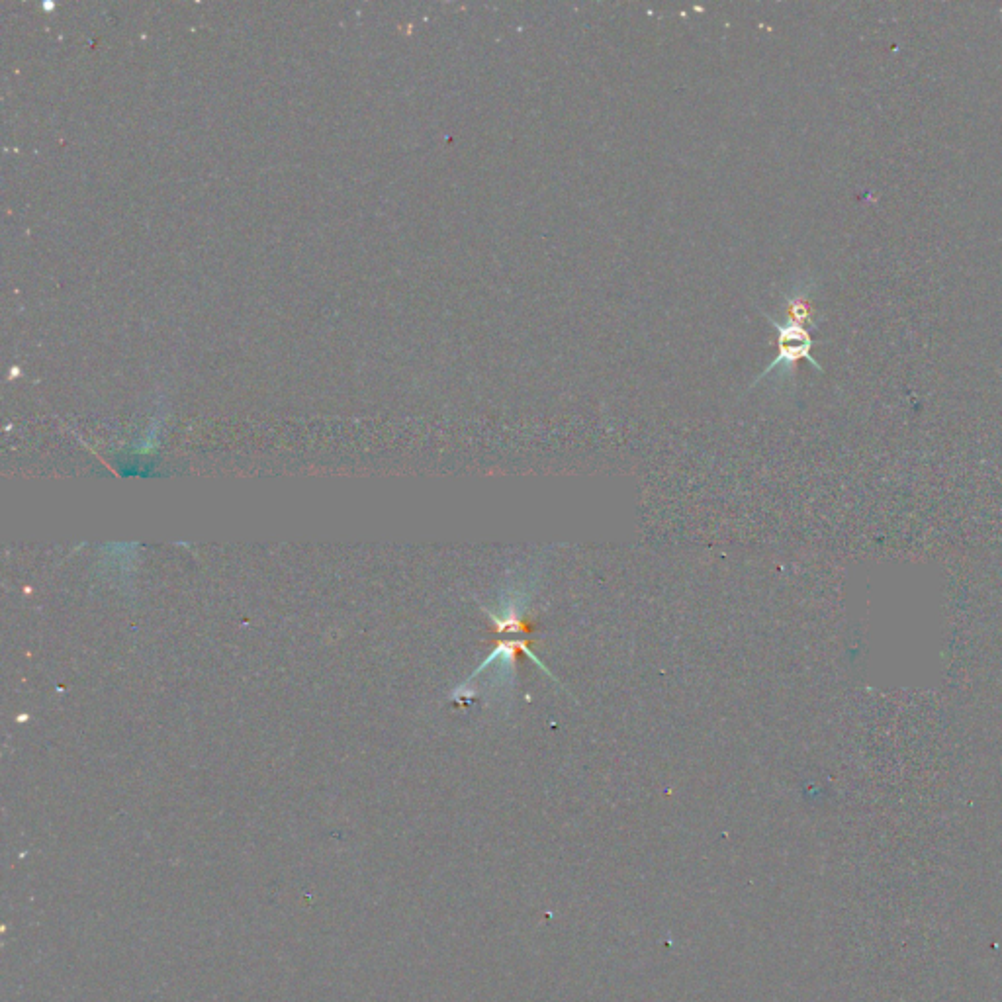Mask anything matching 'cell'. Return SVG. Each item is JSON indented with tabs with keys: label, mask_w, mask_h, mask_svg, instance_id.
<instances>
[{
	"label": "cell",
	"mask_w": 1002,
	"mask_h": 1002,
	"mask_svg": "<svg viewBox=\"0 0 1002 1002\" xmlns=\"http://www.w3.org/2000/svg\"><path fill=\"white\" fill-rule=\"evenodd\" d=\"M762 314L774 325L775 333H777L779 353H777L774 363L768 366L754 380L752 386H756L762 380H766L775 370L779 372V380H791L793 382L795 380V366H797L799 361H809L817 370H822V366L811 355V351L815 347V339H813L809 327H805V325H801L797 321H791V319H785L781 323V321H777V319L772 318L766 312H762Z\"/></svg>",
	"instance_id": "6da1fadb"
},
{
	"label": "cell",
	"mask_w": 1002,
	"mask_h": 1002,
	"mask_svg": "<svg viewBox=\"0 0 1002 1002\" xmlns=\"http://www.w3.org/2000/svg\"><path fill=\"white\" fill-rule=\"evenodd\" d=\"M817 290V282L813 278H799L791 284L789 292H783V302L787 306V314L791 321H797L805 327L819 329L820 319H815L813 308V292Z\"/></svg>",
	"instance_id": "7a4b0ae2"
}]
</instances>
